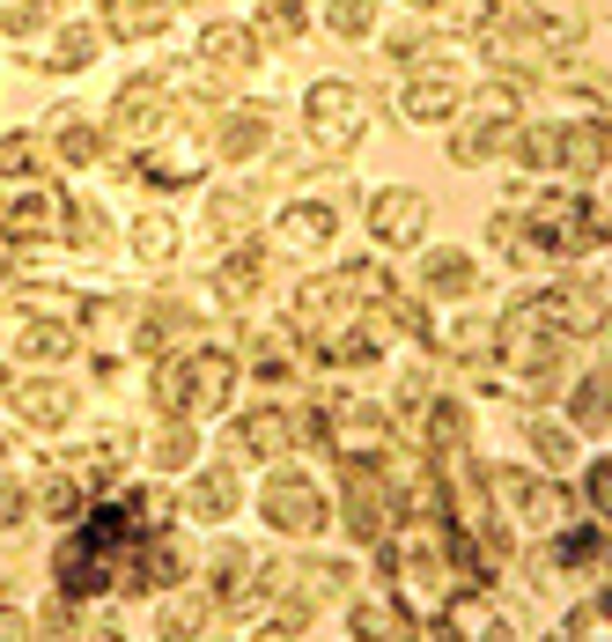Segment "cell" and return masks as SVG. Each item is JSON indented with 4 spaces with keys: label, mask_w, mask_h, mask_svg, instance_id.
<instances>
[{
    "label": "cell",
    "mask_w": 612,
    "mask_h": 642,
    "mask_svg": "<svg viewBox=\"0 0 612 642\" xmlns=\"http://www.w3.org/2000/svg\"><path fill=\"white\" fill-rule=\"evenodd\" d=\"M141 546L147 540H141V510H133V502L97 510V518L59 546V584H67V598H103L111 584L141 576V568H133V554H141Z\"/></svg>",
    "instance_id": "6da1fadb"
},
{
    "label": "cell",
    "mask_w": 612,
    "mask_h": 642,
    "mask_svg": "<svg viewBox=\"0 0 612 642\" xmlns=\"http://www.w3.org/2000/svg\"><path fill=\"white\" fill-rule=\"evenodd\" d=\"M229 392V362L221 355H193V362H163V406H221Z\"/></svg>",
    "instance_id": "7a4b0ae2"
},
{
    "label": "cell",
    "mask_w": 612,
    "mask_h": 642,
    "mask_svg": "<svg viewBox=\"0 0 612 642\" xmlns=\"http://www.w3.org/2000/svg\"><path fill=\"white\" fill-rule=\"evenodd\" d=\"M369 229H376L384 244H420V229H428V199L406 193V185H392V193H376V207H369Z\"/></svg>",
    "instance_id": "3957f363"
},
{
    "label": "cell",
    "mask_w": 612,
    "mask_h": 642,
    "mask_svg": "<svg viewBox=\"0 0 612 642\" xmlns=\"http://www.w3.org/2000/svg\"><path fill=\"white\" fill-rule=\"evenodd\" d=\"M266 518L281 524V532H303V540H310V532L325 524V502H318L310 488H288V480H273V488H266Z\"/></svg>",
    "instance_id": "277c9868"
},
{
    "label": "cell",
    "mask_w": 612,
    "mask_h": 642,
    "mask_svg": "<svg viewBox=\"0 0 612 642\" xmlns=\"http://www.w3.org/2000/svg\"><path fill=\"white\" fill-rule=\"evenodd\" d=\"M590 215H583V199H546L539 207V237H546V251H583L590 244Z\"/></svg>",
    "instance_id": "5b68a950"
},
{
    "label": "cell",
    "mask_w": 612,
    "mask_h": 642,
    "mask_svg": "<svg viewBox=\"0 0 612 642\" xmlns=\"http://www.w3.org/2000/svg\"><path fill=\"white\" fill-rule=\"evenodd\" d=\"M310 119H318V133L332 141V149H347V141H354V97H347L340 81L310 89Z\"/></svg>",
    "instance_id": "8992f818"
},
{
    "label": "cell",
    "mask_w": 612,
    "mask_h": 642,
    "mask_svg": "<svg viewBox=\"0 0 612 642\" xmlns=\"http://www.w3.org/2000/svg\"><path fill=\"white\" fill-rule=\"evenodd\" d=\"M111 30H119V37H141V30H163V8H155V0H119V8H111Z\"/></svg>",
    "instance_id": "52a82bcc"
},
{
    "label": "cell",
    "mask_w": 612,
    "mask_h": 642,
    "mask_svg": "<svg viewBox=\"0 0 612 642\" xmlns=\"http://www.w3.org/2000/svg\"><path fill=\"white\" fill-rule=\"evenodd\" d=\"M281 237H288V244H325V237H332V215H325V207H295L288 222H281Z\"/></svg>",
    "instance_id": "ba28073f"
},
{
    "label": "cell",
    "mask_w": 612,
    "mask_h": 642,
    "mask_svg": "<svg viewBox=\"0 0 612 642\" xmlns=\"http://www.w3.org/2000/svg\"><path fill=\"white\" fill-rule=\"evenodd\" d=\"M406 111H414V119H442V111H450V89H442V81H420V89H406Z\"/></svg>",
    "instance_id": "9c48e42d"
},
{
    "label": "cell",
    "mask_w": 612,
    "mask_h": 642,
    "mask_svg": "<svg viewBox=\"0 0 612 642\" xmlns=\"http://www.w3.org/2000/svg\"><path fill=\"white\" fill-rule=\"evenodd\" d=\"M229 502H237V488H229L221 472H207V488H193V510H199V518H221Z\"/></svg>",
    "instance_id": "30bf717a"
},
{
    "label": "cell",
    "mask_w": 612,
    "mask_h": 642,
    "mask_svg": "<svg viewBox=\"0 0 612 642\" xmlns=\"http://www.w3.org/2000/svg\"><path fill=\"white\" fill-rule=\"evenodd\" d=\"M244 444H251V450H281V444H288V428H281V414H251Z\"/></svg>",
    "instance_id": "8fae6325"
},
{
    "label": "cell",
    "mask_w": 612,
    "mask_h": 642,
    "mask_svg": "<svg viewBox=\"0 0 612 642\" xmlns=\"http://www.w3.org/2000/svg\"><path fill=\"white\" fill-rule=\"evenodd\" d=\"M207 59H244V67H251V37H237V30H207Z\"/></svg>",
    "instance_id": "7c38bea8"
},
{
    "label": "cell",
    "mask_w": 612,
    "mask_h": 642,
    "mask_svg": "<svg viewBox=\"0 0 612 642\" xmlns=\"http://www.w3.org/2000/svg\"><path fill=\"white\" fill-rule=\"evenodd\" d=\"M171 244H177L171 222H141V251H147V259H171Z\"/></svg>",
    "instance_id": "4fadbf2b"
},
{
    "label": "cell",
    "mask_w": 612,
    "mask_h": 642,
    "mask_svg": "<svg viewBox=\"0 0 612 642\" xmlns=\"http://www.w3.org/2000/svg\"><path fill=\"white\" fill-rule=\"evenodd\" d=\"M59 149H67L74 163H81V155H97V141H89V133H81L74 119H59Z\"/></svg>",
    "instance_id": "5bb4252c"
},
{
    "label": "cell",
    "mask_w": 612,
    "mask_h": 642,
    "mask_svg": "<svg viewBox=\"0 0 612 642\" xmlns=\"http://www.w3.org/2000/svg\"><path fill=\"white\" fill-rule=\"evenodd\" d=\"M332 23H340V30H369V0H332Z\"/></svg>",
    "instance_id": "9a60e30c"
},
{
    "label": "cell",
    "mask_w": 612,
    "mask_h": 642,
    "mask_svg": "<svg viewBox=\"0 0 612 642\" xmlns=\"http://www.w3.org/2000/svg\"><path fill=\"white\" fill-rule=\"evenodd\" d=\"M23 163H30L23 141H0V177H8V171H23Z\"/></svg>",
    "instance_id": "2e32d148"
},
{
    "label": "cell",
    "mask_w": 612,
    "mask_h": 642,
    "mask_svg": "<svg viewBox=\"0 0 612 642\" xmlns=\"http://www.w3.org/2000/svg\"><path fill=\"white\" fill-rule=\"evenodd\" d=\"M15 510H23V494H15V488H0V524L15 518Z\"/></svg>",
    "instance_id": "e0dca14e"
}]
</instances>
